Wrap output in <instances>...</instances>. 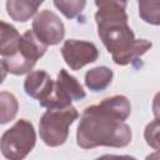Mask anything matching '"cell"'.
I'll return each instance as SVG.
<instances>
[{
    "mask_svg": "<svg viewBox=\"0 0 160 160\" xmlns=\"http://www.w3.org/2000/svg\"><path fill=\"white\" fill-rule=\"evenodd\" d=\"M95 4L98 35L115 64L125 66L150 50L152 44L146 39H135L128 24V0H95Z\"/></svg>",
    "mask_w": 160,
    "mask_h": 160,
    "instance_id": "obj_1",
    "label": "cell"
},
{
    "mask_svg": "<svg viewBox=\"0 0 160 160\" xmlns=\"http://www.w3.org/2000/svg\"><path fill=\"white\" fill-rule=\"evenodd\" d=\"M132 131L121 119L104 110L99 104L88 106L76 130V144L81 149L98 146L125 148L131 142Z\"/></svg>",
    "mask_w": 160,
    "mask_h": 160,
    "instance_id": "obj_2",
    "label": "cell"
},
{
    "mask_svg": "<svg viewBox=\"0 0 160 160\" xmlns=\"http://www.w3.org/2000/svg\"><path fill=\"white\" fill-rule=\"evenodd\" d=\"M48 45L42 44L32 29L26 30L20 39L16 51L9 56L1 58L2 75L6 71L12 75H24L32 70L36 61L45 54Z\"/></svg>",
    "mask_w": 160,
    "mask_h": 160,
    "instance_id": "obj_3",
    "label": "cell"
},
{
    "mask_svg": "<svg viewBox=\"0 0 160 160\" xmlns=\"http://www.w3.org/2000/svg\"><path fill=\"white\" fill-rule=\"evenodd\" d=\"M79 118L74 106L48 109L39 122V135L45 145L56 148L62 145L69 136V126Z\"/></svg>",
    "mask_w": 160,
    "mask_h": 160,
    "instance_id": "obj_4",
    "label": "cell"
},
{
    "mask_svg": "<svg viewBox=\"0 0 160 160\" xmlns=\"http://www.w3.org/2000/svg\"><path fill=\"white\" fill-rule=\"evenodd\" d=\"M36 134L26 119L18 120L1 136V154L9 160L24 159L35 146Z\"/></svg>",
    "mask_w": 160,
    "mask_h": 160,
    "instance_id": "obj_5",
    "label": "cell"
},
{
    "mask_svg": "<svg viewBox=\"0 0 160 160\" xmlns=\"http://www.w3.org/2000/svg\"><path fill=\"white\" fill-rule=\"evenodd\" d=\"M85 96V90L76 78L71 76L65 69H61L58 74L52 94L45 102L44 108H68L74 100H82Z\"/></svg>",
    "mask_w": 160,
    "mask_h": 160,
    "instance_id": "obj_6",
    "label": "cell"
},
{
    "mask_svg": "<svg viewBox=\"0 0 160 160\" xmlns=\"http://www.w3.org/2000/svg\"><path fill=\"white\" fill-rule=\"evenodd\" d=\"M32 31L45 45H56L65 36V26L61 19L51 10H41L34 16Z\"/></svg>",
    "mask_w": 160,
    "mask_h": 160,
    "instance_id": "obj_7",
    "label": "cell"
},
{
    "mask_svg": "<svg viewBox=\"0 0 160 160\" xmlns=\"http://www.w3.org/2000/svg\"><path fill=\"white\" fill-rule=\"evenodd\" d=\"M61 55L71 70H80L85 65L98 60L99 50L90 41L69 39L61 48Z\"/></svg>",
    "mask_w": 160,
    "mask_h": 160,
    "instance_id": "obj_8",
    "label": "cell"
},
{
    "mask_svg": "<svg viewBox=\"0 0 160 160\" xmlns=\"http://www.w3.org/2000/svg\"><path fill=\"white\" fill-rule=\"evenodd\" d=\"M55 81L50 78V75L44 70H35L30 71L24 81V90L25 92L36 99L41 106L49 100L52 94Z\"/></svg>",
    "mask_w": 160,
    "mask_h": 160,
    "instance_id": "obj_9",
    "label": "cell"
},
{
    "mask_svg": "<svg viewBox=\"0 0 160 160\" xmlns=\"http://www.w3.org/2000/svg\"><path fill=\"white\" fill-rule=\"evenodd\" d=\"M42 2L44 0H6V11L12 20L25 22L36 15Z\"/></svg>",
    "mask_w": 160,
    "mask_h": 160,
    "instance_id": "obj_10",
    "label": "cell"
},
{
    "mask_svg": "<svg viewBox=\"0 0 160 160\" xmlns=\"http://www.w3.org/2000/svg\"><path fill=\"white\" fill-rule=\"evenodd\" d=\"M114 72L108 66H96L86 71L85 74V85L91 91H102L112 81Z\"/></svg>",
    "mask_w": 160,
    "mask_h": 160,
    "instance_id": "obj_11",
    "label": "cell"
},
{
    "mask_svg": "<svg viewBox=\"0 0 160 160\" xmlns=\"http://www.w3.org/2000/svg\"><path fill=\"white\" fill-rule=\"evenodd\" d=\"M99 105L106 110L108 112L115 115L116 118L121 120H126L131 112V105L126 96L124 95H114L110 98H106L99 102Z\"/></svg>",
    "mask_w": 160,
    "mask_h": 160,
    "instance_id": "obj_12",
    "label": "cell"
},
{
    "mask_svg": "<svg viewBox=\"0 0 160 160\" xmlns=\"http://www.w3.org/2000/svg\"><path fill=\"white\" fill-rule=\"evenodd\" d=\"M20 39H21V35L18 32V30L12 25L5 21H1V46H0L1 58L14 54L19 46Z\"/></svg>",
    "mask_w": 160,
    "mask_h": 160,
    "instance_id": "obj_13",
    "label": "cell"
},
{
    "mask_svg": "<svg viewBox=\"0 0 160 160\" xmlns=\"http://www.w3.org/2000/svg\"><path fill=\"white\" fill-rule=\"evenodd\" d=\"M140 18L150 25H160V0H138Z\"/></svg>",
    "mask_w": 160,
    "mask_h": 160,
    "instance_id": "obj_14",
    "label": "cell"
},
{
    "mask_svg": "<svg viewBox=\"0 0 160 160\" xmlns=\"http://www.w3.org/2000/svg\"><path fill=\"white\" fill-rule=\"evenodd\" d=\"M0 104H1V114H0V122L1 124H6L9 121H11L16 114H18V109H19V104L16 98L8 91H1L0 94Z\"/></svg>",
    "mask_w": 160,
    "mask_h": 160,
    "instance_id": "obj_15",
    "label": "cell"
},
{
    "mask_svg": "<svg viewBox=\"0 0 160 160\" xmlns=\"http://www.w3.org/2000/svg\"><path fill=\"white\" fill-rule=\"evenodd\" d=\"M54 5L62 12L65 18L74 19L82 12L86 0H54Z\"/></svg>",
    "mask_w": 160,
    "mask_h": 160,
    "instance_id": "obj_16",
    "label": "cell"
},
{
    "mask_svg": "<svg viewBox=\"0 0 160 160\" xmlns=\"http://www.w3.org/2000/svg\"><path fill=\"white\" fill-rule=\"evenodd\" d=\"M144 138L151 149L160 151V119L155 118V120L150 121L145 126Z\"/></svg>",
    "mask_w": 160,
    "mask_h": 160,
    "instance_id": "obj_17",
    "label": "cell"
},
{
    "mask_svg": "<svg viewBox=\"0 0 160 160\" xmlns=\"http://www.w3.org/2000/svg\"><path fill=\"white\" fill-rule=\"evenodd\" d=\"M152 114L155 118L160 119V91L154 96L152 100Z\"/></svg>",
    "mask_w": 160,
    "mask_h": 160,
    "instance_id": "obj_18",
    "label": "cell"
},
{
    "mask_svg": "<svg viewBox=\"0 0 160 160\" xmlns=\"http://www.w3.org/2000/svg\"><path fill=\"white\" fill-rule=\"evenodd\" d=\"M154 158L160 159V151H159V150H156V152H155V154H151V155H149V156H148V159H154Z\"/></svg>",
    "mask_w": 160,
    "mask_h": 160,
    "instance_id": "obj_19",
    "label": "cell"
}]
</instances>
